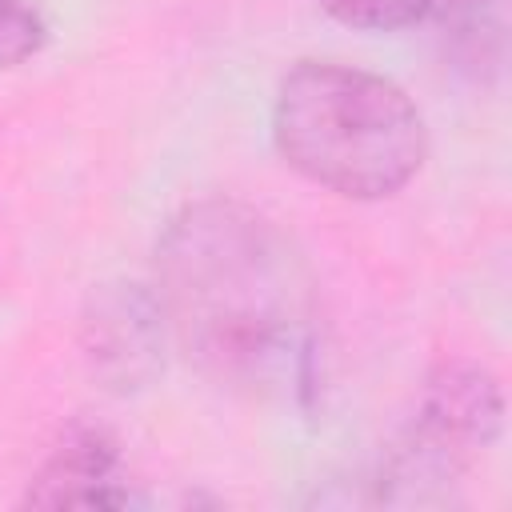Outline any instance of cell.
<instances>
[{"mask_svg": "<svg viewBox=\"0 0 512 512\" xmlns=\"http://www.w3.org/2000/svg\"><path fill=\"white\" fill-rule=\"evenodd\" d=\"M160 296L176 336L220 376L260 380L304 336L300 268L280 232L240 204H196L172 220Z\"/></svg>", "mask_w": 512, "mask_h": 512, "instance_id": "6da1fadb", "label": "cell"}, {"mask_svg": "<svg viewBox=\"0 0 512 512\" xmlns=\"http://www.w3.org/2000/svg\"><path fill=\"white\" fill-rule=\"evenodd\" d=\"M272 136L292 172L352 200L400 192L428 156L424 116L404 88L332 60H300L280 80Z\"/></svg>", "mask_w": 512, "mask_h": 512, "instance_id": "7a4b0ae2", "label": "cell"}, {"mask_svg": "<svg viewBox=\"0 0 512 512\" xmlns=\"http://www.w3.org/2000/svg\"><path fill=\"white\" fill-rule=\"evenodd\" d=\"M504 400L496 380L476 364H444L420 408V440L436 460H460L484 452L500 432Z\"/></svg>", "mask_w": 512, "mask_h": 512, "instance_id": "3957f363", "label": "cell"}, {"mask_svg": "<svg viewBox=\"0 0 512 512\" xmlns=\"http://www.w3.org/2000/svg\"><path fill=\"white\" fill-rule=\"evenodd\" d=\"M132 500L116 444L100 432H80L56 448L28 488L32 508H124Z\"/></svg>", "mask_w": 512, "mask_h": 512, "instance_id": "277c9868", "label": "cell"}, {"mask_svg": "<svg viewBox=\"0 0 512 512\" xmlns=\"http://www.w3.org/2000/svg\"><path fill=\"white\" fill-rule=\"evenodd\" d=\"M160 312L140 292H100L92 300L88 328V356L96 372H108L112 380H140L144 368L156 360V336H160Z\"/></svg>", "mask_w": 512, "mask_h": 512, "instance_id": "5b68a950", "label": "cell"}, {"mask_svg": "<svg viewBox=\"0 0 512 512\" xmlns=\"http://www.w3.org/2000/svg\"><path fill=\"white\" fill-rule=\"evenodd\" d=\"M320 8L360 32H396L424 20L432 0H320Z\"/></svg>", "mask_w": 512, "mask_h": 512, "instance_id": "8992f818", "label": "cell"}, {"mask_svg": "<svg viewBox=\"0 0 512 512\" xmlns=\"http://www.w3.org/2000/svg\"><path fill=\"white\" fill-rule=\"evenodd\" d=\"M44 48V20L32 0H0V68H16Z\"/></svg>", "mask_w": 512, "mask_h": 512, "instance_id": "52a82bcc", "label": "cell"}]
</instances>
